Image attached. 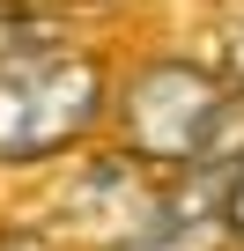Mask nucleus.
Instances as JSON below:
<instances>
[{"label":"nucleus","mask_w":244,"mask_h":251,"mask_svg":"<svg viewBox=\"0 0 244 251\" xmlns=\"http://www.w3.org/2000/svg\"><path fill=\"white\" fill-rule=\"evenodd\" d=\"M118 148L126 163L156 177H192V170H237L244 163V89L222 81L200 59H141L118 81Z\"/></svg>","instance_id":"obj_1"},{"label":"nucleus","mask_w":244,"mask_h":251,"mask_svg":"<svg viewBox=\"0 0 244 251\" xmlns=\"http://www.w3.org/2000/svg\"><path fill=\"white\" fill-rule=\"evenodd\" d=\"M111 81L89 52L15 45L0 52V163H45L111 111Z\"/></svg>","instance_id":"obj_2"},{"label":"nucleus","mask_w":244,"mask_h":251,"mask_svg":"<svg viewBox=\"0 0 244 251\" xmlns=\"http://www.w3.org/2000/svg\"><path fill=\"white\" fill-rule=\"evenodd\" d=\"M215 74L244 89V0H215Z\"/></svg>","instance_id":"obj_3"},{"label":"nucleus","mask_w":244,"mask_h":251,"mask_svg":"<svg viewBox=\"0 0 244 251\" xmlns=\"http://www.w3.org/2000/svg\"><path fill=\"white\" fill-rule=\"evenodd\" d=\"M222 229H229V244L244 251V163L229 170V192H222Z\"/></svg>","instance_id":"obj_4"}]
</instances>
